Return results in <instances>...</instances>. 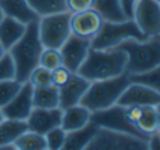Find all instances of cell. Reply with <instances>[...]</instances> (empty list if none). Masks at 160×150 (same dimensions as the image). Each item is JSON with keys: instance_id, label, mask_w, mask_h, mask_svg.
<instances>
[{"instance_id": "8992f818", "label": "cell", "mask_w": 160, "mask_h": 150, "mask_svg": "<svg viewBox=\"0 0 160 150\" xmlns=\"http://www.w3.org/2000/svg\"><path fill=\"white\" fill-rule=\"evenodd\" d=\"M39 39L43 48L58 50L66 39L72 35L70 32V12H57L51 15H43L38 20Z\"/></svg>"}, {"instance_id": "277c9868", "label": "cell", "mask_w": 160, "mask_h": 150, "mask_svg": "<svg viewBox=\"0 0 160 150\" xmlns=\"http://www.w3.org/2000/svg\"><path fill=\"white\" fill-rule=\"evenodd\" d=\"M129 83H130V80H129L127 72L121 74L118 77L91 81L79 104L88 108L91 113L109 108L117 104L120 95L123 93V90L127 87Z\"/></svg>"}, {"instance_id": "4316f807", "label": "cell", "mask_w": 160, "mask_h": 150, "mask_svg": "<svg viewBox=\"0 0 160 150\" xmlns=\"http://www.w3.org/2000/svg\"><path fill=\"white\" fill-rule=\"evenodd\" d=\"M22 83H20L17 78L3 80L0 81V108H3L9 101L20 92Z\"/></svg>"}, {"instance_id": "5b68a950", "label": "cell", "mask_w": 160, "mask_h": 150, "mask_svg": "<svg viewBox=\"0 0 160 150\" xmlns=\"http://www.w3.org/2000/svg\"><path fill=\"white\" fill-rule=\"evenodd\" d=\"M126 39L144 41L147 36L139 30L132 18L123 21H103L98 35L91 39V48L96 50H109L117 48Z\"/></svg>"}, {"instance_id": "2e32d148", "label": "cell", "mask_w": 160, "mask_h": 150, "mask_svg": "<svg viewBox=\"0 0 160 150\" xmlns=\"http://www.w3.org/2000/svg\"><path fill=\"white\" fill-rule=\"evenodd\" d=\"M0 11L3 15L11 17L26 26L39 20L38 14L32 9L27 0H0Z\"/></svg>"}, {"instance_id": "3957f363", "label": "cell", "mask_w": 160, "mask_h": 150, "mask_svg": "<svg viewBox=\"0 0 160 150\" xmlns=\"http://www.w3.org/2000/svg\"><path fill=\"white\" fill-rule=\"evenodd\" d=\"M118 48L127 56V74H139L160 66V35L150 36L144 41L126 39Z\"/></svg>"}, {"instance_id": "603a6c76", "label": "cell", "mask_w": 160, "mask_h": 150, "mask_svg": "<svg viewBox=\"0 0 160 150\" xmlns=\"http://www.w3.org/2000/svg\"><path fill=\"white\" fill-rule=\"evenodd\" d=\"M93 8L102 15L103 21H123L127 17L123 12L120 0H94Z\"/></svg>"}, {"instance_id": "ac0fdd59", "label": "cell", "mask_w": 160, "mask_h": 150, "mask_svg": "<svg viewBox=\"0 0 160 150\" xmlns=\"http://www.w3.org/2000/svg\"><path fill=\"white\" fill-rule=\"evenodd\" d=\"M91 120V111L88 108H85L81 104L72 105V107L64 108L62 111V126L66 132L75 131L85 126L87 123H90Z\"/></svg>"}, {"instance_id": "f35d334b", "label": "cell", "mask_w": 160, "mask_h": 150, "mask_svg": "<svg viewBox=\"0 0 160 150\" xmlns=\"http://www.w3.org/2000/svg\"><path fill=\"white\" fill-rule=\"evenodd\" d=\"M157 2H160V0H157Z\"/></svg>"}, {"instance_id": "f1b7e54d", "label": "cell", "mask_w": 160, "mask_h": 150, "mask_svg": "<svg viewBox=\"0 0 160 150\" xmlns=\"http://www.w3.org/2000/svg\"><path fill=\"white\" fill-rule=\"evenodd\" d=\"M45 143H47V150H62L64 140H66V131L62 126L51 129L45 134Z\"/></svg>"}, {"instance_id": "9a60e30c", "label": "cell", "mask_w": 160, "mask_h": 150, "mask_svg": "<svg viewBox=\"0 0 160 150\" xmlns=\"http://www.w3.org/2000/svg\"><path fill=\"white\" fill-rule=\"evenodd\" d=\"M62 108H33L27 117V128L33 132L45 135L48 131L60 126Z\"/></svg>"}, {"instance_id": "83f0119b", "label": "cell", "mask_w": 160, "mask_h": 150, "mask_svg": "<svg viewBox=\"0 0 160 150\" xmlns=\"http://www.w3.org/2000/svg\"><path fill=\"white\" fill-rule=\"evenodd\" d=\"M39 65L49 69V71L62 66L63 62H62L60 51L56 50V48H43L41 53V57H39Z\"/></svg>"}, {"instance_id": "cb8c5ba5", "label": "cell", "mask_w": 160, "mask_h": 150, "mask_svg": "<svg viewBox=\"0 0 160 150\" xmlns=\"http://www.w3.org/2000/svg\"><path fill=\"white\" fill-rule=\"evenodd\" d=\"M15 150H47L45 137L27 129L14 143Z\"/></svg>"}, {"instance_id": "7402d4cb", "label": "cell", "mask_w": 160, "mask_h": 150, "mask_svg": "<svg viewBox=\"0 0 160 150\" xmlns=\"http://www.w3.org/2000/svg\"><path fill=\"white\" fill-rule=\"evenodd\" d=\"M58 104V87H33V108H60Z\"/></svg>"}, {"instance_id": "e575fe53", "label": "cell", "mask_w": 160, "mask_h": 150, "mask_svg": "<svg viewBox=\"0 0 160 150\" xmlns=\"http://www.w3.org/2000/svg\"><path fill=\"white\" fill-rule=\"evenodd\" d=\"M160 147V131L148 137V150H157Z\"/></svg>"}, {"instance_id": "52a82bcc", "label": "cell", "mask_w": 160, "mask_h": 150, "mask_svg": "<svg viewBox=\"0 0 160 150\" xmlns=\"http://www.w3.org/2000/svg\"><path fill=\"white\" fill-rule=\"evenodd\" d=\"M85 150H148V141L130 134L98 128Z\"/></svg>"}, {"instance_id": "f546056e", "label": "cell", "mask_w": 160, "mask_h": 150, "mask_svg": "<svg viewBox=\"0 0 160 150\" xmlns=\"http://www.w3.org/2000/svg\"><path fill=\"white\" fill-rule=\"evenodd\" d=\"M28 83L33 87H45L51 84V71L38 65L28 75Z\"/></svg>"}, {"instance_id": "e0dca14e", "label": "cell", "mask_w": 160, "mask_h": 150, "mask_svg": "<svg viewBox=\"0 0 160 150\" xmlns=\"http://www.w3.org/2000/svg\"><path fill=\"white\" fill-rule=\"evenodd\" d=\"M27 129L26 120H14L5 117L0 122V150H15L14 143Z\"/></svg>"}, {"instance_id": "30bf717a", "label": "cell", "mask_w": 160, "mask_h": 150, "mask_svg": "<svg viewBox=\"0 0 160 150\" xmlns=\"http://www.w3.org/2000/svg\"><path fill=\"white\" fill-rule=\"evenodd\" d=\"M91 48V39L81 38L77 35H70L66 42L58 48L62 56L63 66H66L70 72H78L79 66L85 60Z\"/></svg>"}, {"instance_id": "44dd1931", "label": "cell", "mask_w": 160, "mask_h": 150, "mask_svg": "<svg viewBox=\"0 0 160 150\" xmlns=\"http://www.w3.org/2000/svg\"><path fill=\"white\" fill-rule=\"evenodd\" d=\"M98 131V126L90 120V123H87L85 126L75 131L66 132V140L63 144L64 150H82L87 147V144L90 143V140L93 138L94 132Z\"/></svg>"}, {"instance_id": "4fadbf2b", "label": "cell", "mask_w": 160, "mask_h": 150, "mask_svg": "<svg viewBox=\"0 0 160 150\" xmlns=\"http://www.w3.org/2000/svg\"><path fill=\"white\" fill-rule=\"evenodd\" d=\"M117 104L121 107H144V105H160V92L136 83H129L120 95Z\"/></svg>"}, {"instance_id": "484cf974", "label": "cell", "mask_w": 160, "mask_h": 150, "mask_svg": "<svg viewBox=\"0 0 160 150\" xmlns=\"http://www.w3.org/2000/svg\"><path fill=\"white\" fill-rule=\"evenodd\" d=\"M129 80H130V83H136V84L160 92V66L150 69V71L139 72V74H129Z\"/></svg>"}, {"instance_id": "d6a6232c", "label": "cell", "mask_w": 160, "mask_h": 150, "mask_svg": "<svg viewBox=\"0 0 160 150\" xmlns=\"http://www.w3.org/2000/svg\"><path fill=\"white\" fill-rule=\"evenodd\" d=\"M93 5H94V0H66V9L70 14L90 9L93 8Z\"/></svg>"}, {"instance_id": "ffe728a7", "label": "cell", "mask_w": 160, "mask_h": 150, "mask_svg": "<svg viewBox=\"0 0 160 150\" xmlns=\"http://www.w3.org/2000/svg\"><path fill=\"white\" fill-rule=\"evenodd\" d=\"M135 128L145 137L160 131V105L141 107L139 117L135 122Z\"/></svg>"}, {"instance_id": "5bb4252c", "label": "cell", "mask_w": 160, "mask_h": 150, "mask_svg": "<svg viewBox=\"0 0 160 150\" xmlns=\"http://www.w3.org/2000/svg\"><path fill=\"white\" fill-rule=\"evenodd\" d=\"M88 86H90L88 80L84 78L82 75H79L78 72H73L70 75V78L63 86L58 87V99H60L58 107L64 110L68 107L79 104L82 96L87 92Z\"/></svg>"}, {"instance_id": "4dcf8cb0", "label": "cell", "mask_w": 160, "mask_h": 150, "mask_svg": "<svg viewBox=\"0 0 160 150\" xmlns=\"http://www.w3.org/2000/svg\"><path fill=\"white\" fill-rule=\"evenodd\" d=\"M17 77V69H15V63L11 54L5 53L2 57H0V81L3 80H11Z\"/></svg>"}, {"instance_id": "1f68e13d", "label": "cell", "mask_w": 160, "mask_h": 150, "mask_svg": "<svg viewBox=\"0 0 160 150\" xmlns=\"http://www.w3.org/2000/svg\"><path fill=\"white\" fill-rule=\"evenodd\" d=\"M73 72H70L66 66H58V68H56V69H52L51 71V84L56 87H60L63 86L68 80L70 78V75H72Z\"/></svg>"}, {"instance_id": "ba28073f", "label": "cell", "mask_w": 160, "mask_h": 150, "mask_svg": "<svg viewBox=\"0 0 160 150\" xmlns=\"http://www.w3.org/2000/svg\"><path fill=\"white\" fill-rule=\"evenodd\" d=\"M91 122L98 128H106L112 129V131H118V132H124V134H130V135L139 137V138H144L148 141V137L141 134L129 122L127 116H126V107H121L118 104L100 110V111L91 113Z\"/></svg>"}, {"instance_id": "9c48e42d", "label": "cell", "mask_w": 160, "mask_h": 150, "mask_svg": "<svg viewBox=\"0 0 160 150\" xmlns=\"http://www.w3.org/2000/svg\"><path fill=\"white\" fill-rule=\"evenodd\" d=\"M132 20L147 38L160 35V2L136 0L133 6Z\"/></svg>"}, {"instance_id": "8fae6325", "label": "cell", "mask_w": 160, "mask_h": 150, "mask_svg": "<svg viewBox=\"0 0 160 150\" xmlns=\"http://www.w3.org/2000/svg\"><path fill=\"white\" fill-rule=\"evenodd\" d=\"M32 110H33V86L26 81L22 83L20 92L2 108V113L6 119L27 120Z\"/></svg>"}, {"instance_id": "7c38bea8", "label": "cell", "mask_w": 160, "mask_h": 150, "mask_svg": "<svg viewBox=\"0 0 160 150\" xmlns=\"http://www.w3.org/2000/svg\"><path fill=\"white\" fill-rule=\"evenodd\" d=\"M102 23H103L102 15L94 8H90L81 12L70 14V32L72 35L93 39L102 27Z\"/></svg>"}, {"instance_id": "d6986e66", "label": "cell", "mask_w": 160, "mask_h": 150, "mask_svg": "<svg viewBox=\"0 0 160 150\" xmlns=\"http://www.w3.org/2000/svg\"><path fill=\"white\" fill-rule=\"evenodd\" d=\"M26 24L17 21L11 17L3 15L0 20V42L5 47V50L9 51L15 44L21 39V36L26 32Z\"/></svg>"}, {"instance_id": "836d02e7", "label": "cell", "mask_w": 160, "mask_h": 150, "mask_svg": "<svg viewBox=\"0 0 160 150\" xmlns=\"http://www.w3.org/2000/svg\"><path fill=\"white\" fill-rule=\"evenodd\" d=\"M121 8H123V12L127 18H132V12H133V6L136 3V0H120Z\"/></svg>"}, {"instance_id": "6da1fadb", "label": "cell", "mask_w": 160, "mask_h": 150, "mask_svg": "<svg viewBox=\"0 0 160 150\" xmlns=\"http://www.w3.org/2000/svg\"><path fill=\"white\" fill-rule=\"evenodd\" d=\"M126 65H127V56L118 47L109 50L90 48L85 60L78 69V74L91 83L124 74Z\"/></svg>"}, {"instance_id": "d4e9b609", "label": "cell", "mask_w": 160, "mask_h": 150, "mask_svg": "<svg viewBox=\"0 0 160 150\" xmlns=\"http://www.w3.org/2000/svg\"><path fill=\"white\" fill-rule=\"evenodd\" d=\"M27 2L32 6V9L38 14V17L68 11L66 9V0H27Z\"/></svg>"}, {"instance_id": "d590c367", "label": "cell", "mask_w": 160, "mask_h": 150, "mask_svg": "<svg viewBox=\"0 0 160 150\" xmlns=\"http://www.w3.org/2000/svg\"><path fill=\"white\" fill-rule=\"evenodd\" d=\"M5 53H6V50H5V47L2 45V42H0V57H2V56H3Z\"/></svg>"}, {"instance_id": "7a4b0ae2", "label": "cell", "mask_w": 160, "mask_h": 150, "mask_svg": "<svg viewBox=\"0 0 160 150\" xmlns=\"http://www.w3.org/2000/svg\"><path fill=\"white\" fill-rule=\"evenodd\" d=\"M42 50H43V47L39 39L38 21L30 23L27 24L26 32L21 36V39L8 51L15 63V69H17L15 78L20 83H26L28 80L30 72L39 65Z\"/></svg>"}, {"instance_id": "74e56055", "label": "cell", "mask_w": 160, "mask_h": 150, "mask_svg": "<svg viewBox=\"0 0 160 150\" xmlns=\"http://www.w3.org/2000/svg\"><path fill=\"white\" fill-rule=\"evenodd\" d=\"M2 17H3V14H2V11H0V20H2Z\"/></svg>"}, {"instance_id": "8d00e7d4", "label": "cell", "mask_w": 160, "mask_h": 150, "mask_svg": "<svg viewBox=\"0 0 160 150\" xmlns=\"http://www.w3.org/2000/svg\"><path fill=\"white\" fill-rule=\"evenodd\" d=\"M5 119V116H3V113H2V108H0V122L3 120Z\"/></svg>"}]
</instances>
